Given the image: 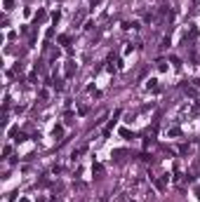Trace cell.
<instances>
[]
</instances>
